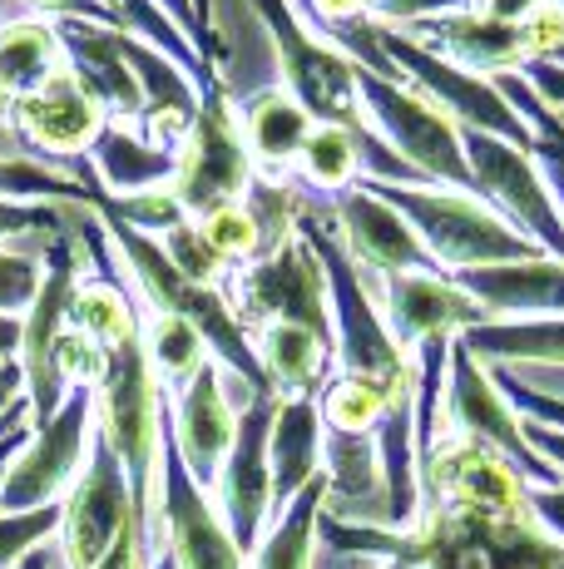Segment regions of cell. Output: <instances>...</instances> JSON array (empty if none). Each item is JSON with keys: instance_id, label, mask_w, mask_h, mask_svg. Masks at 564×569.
<instances>
[{"instance_id": "obj_39", "label": "cell", "mask_w": 564, "mask_h": 569, "mask_svg": "<svg viewBox=\"0 0 564 569\" xmlns=\"http://www.w3.org/2000/svg\"><path fill=\"white\" fill-rule=\"evenodd\" d=\"M491 377H495V387L505 391V401L525 416V421H540V426H550V431H564V391L535 387V381H525L520 371H510V367H491Z\"/></svg>"}, {"instance_id": "obj_47", "label": "cell", "mask_w": 564, "mask_h": 569, "mask_svg": "<svg viewBox=\"0 0 564 569\" xmlns=\"http://www.w3.org/2000/svg\"><path fill=\"white\" fill-rule=\"evenodd\" d=\"M520 421H525V416H520ZM525 441L564 476V431H550V426H540V421H525Z\"/></svg>"}, {"instance_id": "obj_26", "label": "cell", "mask_w": 564, "mask_h": 569, "mask_svg": "<svg viewBox=\"0 0 564 569\" xmlns=\"http://www.w3.org/2000/svg\"><path fill=\"white\" fill-rule=\"evenodd\" d=\"M268 466H273V516L292 506V496L322 476V411L318 397L278 401L273 436H268Z\"/></svg>"}, {"instance_id": "obj_28", "label": "cell", "mask_w": 564, "mask_h": 569, "mask_svg": "<svg viewBox=\"0 0 564 569\" xmlns=\"http://www.w3.org/2000/svg\"><path fill=\"white\" fill-rule=\"evenodd\" d=\"M70 70L56 36V20L46 16H20L10 26H0V90L6 100H20V94L40 90L50 74Z\"/></svg>"}, {"instance_id": "obj_11", "label": "cell", "mask_w": 564, "mask_h": 569, "mask_svg": "<svg viewBox=\"0 0 564 569\" xmlns=\"http://www.w3.org/2000/svg\"><path fill=\"white\" fill-rule=\"evenodd\" d=\"M441 426L495 446V451L510 456V461L525 470L530 486H564L560 470L525 441V421H520V411L505 401V391L495 387L491 367H485L461 337L451 342L446 391H441Z\"/></svg>"}, {"instance_id": "obj_43", "label": "cell", "mask_w": 564, "mask_h": 569, "mask_svg": "<svg viewBox=\"0 0 564 569\" xmlns=\"http://www.w3.org/2000/svg\"><path fill=\"white\" fill-rule=\"evenodd\" d=\"M530 516L564 545V486H530Z\"/></svg>"}, {"instance_id": "obj_20", "label": "cell", "mask_w": 564, "mask_h": 569, "mask_svg": "<svg viewBox=\"0 0 564 569\" xmlns=\"http://www.w3.org/2000/svg\"><path fill=\"white\" fill-rule=\"evenodd\" d=\"M119 46H124V60H129V70H134V80H139V94H144L139 134L154 139L159 149H173V154H179L183 134L193 129L199 104H203L199 80H193L189 70H179V64H173L164 50L149 46V40L129 36V30L119 36Z\"/></svg>"}, {"instance_id": "obj_31", "label": "cell", "mask_w": 564, "mask_h": 569, "mask_svg": "<svg viewBox=\"0 0 564 569\" xmlns=\"http://www.w3.org/2000/svg\"><path fill=\"white\" fill-rule=\"evenodd\" d=\"M495 90L510 100V109H515L520 119L530 124V134H535V163H540V173H545V189H550V199H555L560 208V218H564V124L555 119V109H550L545 100H540L535 90H530V80L520 70H510V74H495Z\"/></svg>"}, {"instance_id": "obj_9", "label": "cell", "mask_w": 564, "mask_h": 569, "mask_svg": "<svg viewBox=\"0 0 564 569\" xmlns=\"http://www.w3.org/2000/svg\"><path fill=\"white\" fill-rule=\"evenodd\" d=\"M94 446V387H70L64 407L46 426L30 431V441L16 451L0 486V516H26V510L60 506L70 486L80 480Z\"/></svg>"}, {"instance_id": "obj_14", "label": "cell", "mask_w": 564, "mask_h": 569, "mask_svg": "<svg viewBox=\"0 0 564 569\" xmlns=\"http://www.w3.org/2000/svg\"><path fill=\"white\" fill-rule=\"evenodd\" d=\"M10 119H16V129L50 163H60L64 173H74L80 183H90V189L100 193L94 169H90V159H84V154H90L94 134L104 129V119H110V114H104V104L80 84V74H74V70L50 74L40 90L10 100Z\"/></svg>"}, {"instance_id": "obj_13", "label": "cell", "mask_w": 564, "mask_h": 569, "mask_svg": "<svg viewBox=\"0 0 564 569\" xmlns=\"http://www.w3.org/2000/svg\"><path fill=\"white\" fill-rule=\"evenodd\" d=\"M134 525V496H129V476L110 451V441L94 426V446L84 461L80 480L70 486L60 506V560L64 569H94L104 555L114 550V540Z\"/></svg>"}, {"instance_id": "obj_49", "label": "cell", "mask_w": 564, "mask_h": 569, "mask_svg": "<svg viewBox=\"0 0 564 569\" xmlns=\"http://www.w3.org/2000/svg\"><path fill=\"white\" fill-rule=\"evenodd\" d=\"M16 569H64V560H60V545H56V540H46L40 550H30Z\"/></svg>"}, {"instance_id": "obj_42", "label": "cell", "mask_w": 564, "mask_h": 569, "mask_svg": "<svg viewBox=\"0 0 564 569\" xmlns=\"http://www.w3.org/2000/svg\"><path fill=\"white\" fill-rule=\"evenodd\" d=\"M94 569H154V560H149V540H144V530L139 525H129L124 535L114 540V550L104 555Z\"/></svg>"}, {"instance_id": "obj_40", "label": "cell", "mask_w": 564, "mask_h": 569, "mask_svg": "<svg viewBox=\"0 0 564 569\" xmlns=\"http://www.w3.org/2000/svg\"><path fill=\"white\" fill-rule=\"evenodd\" d=\"M475 0H372V20L382 26H396V30H411L421 20H436V16H451V10H471Z\"/></svg>"}, {"instance_id": "obj_44", "label": "cell", "mask_w": 564, "mask_h": 569, "mask_svg": "<svg viewBox=\"0 0 564 569\" xmlns=\"http://www.w3.org/2000/svg\"><path fill=\"white\" fill-rule=\"evenodd\" d=\"M525 80H530V90H535L545 104L564 109V60H535V64H525Z\"/></svg>"}, {"instance_id": "obj_22", "label": "cell", "mask_w": 564, "mask_h": 569, "mask_svg": "<svg viewBox=\"0 0 564 569\" xmlns=\"http://www.w3.org/2000/svg\"><path fill=\"white\" fill-rule=\"evenodd\" d=\"M465 292L481 302L485 322H530V317H564V262H495V268L455 272Z\"/></svg>"}, {"instance_id": "obj_18", "label": "cell", "mask_w": 564, "mask_h": 569, "mask_svg": "<svg viewBox=\"0 0 564 569\" xmlns=\"http://www.w3.org/2000/svg\"><path fill=\"white\" fill-rule=\"evenodd\" d=\"M372 292L392 337L406 352H416L431 337H461L485 322L481 302L446 272H396V278L376 282Z\"/></svg>"}, {"instance_id": "obj_41", "label": "cell", "mask_w": 564, "mask_h": 569, "mask_svg": "<svg viewBox=\"0 0 564 569\" xmlns=\"http://www.w3.org/2000/svg\"><path fill=\"white\" fill-rule=\"evenodd\" d=\"M292 6L302 10V20H308L318 36H328V30L372 16V0H292Z\"/></svg>"}, {"instance_id": "obj_32", "label": "cell", "mask_w": 564, "mask_h": 569, "mask_svg": "<svg viewBox=\"0 0 564 569\" xmlns=\"http://www.w3.org/2000/svg\"><path fill=\"white\" fill-rule=\"evenodd\" d=\"M144 352L164 391L189 387L193 371L209 362V342L183 317H169V312H144Z\"/></svg>"}, {"instance_id": "obj_12", "label": "cell", "mask_w": 564, "mask_h": 569, "mask_svg": "<svg viewBox=\"0 0 564 569\" xmlns=\"http://www.w3.org/2000/svg\"><path fill=\"white\" fill-rule=\"evenodd\" d=\"M159 560L173 569H248V555L233 545L219 506L183 470L169 426L159 446Z\"/></svg>"}, {"instance_id": "obj_10", "label": "cell", "mask_w": 564, "mask_h": 569, "mask_svg": "<svg viewBox=\"0 0 564 569\" xmlns=\"http://www.w3.org/2000/svg\"><path fill=\"white\" fill-rule=\"evenodd\" d=\"M461 149H465V163H471L475 199L491 203L545 258L564 262V218L555 199H550L535 154L520 144H505L495 134H475V129H461Z\"/></svg>"}, {"instance_id": "obj_37", "label": "cell", "mask_w": 564, "mask_h": 569, "mask_svg": "<svg viewBox=\"0 0 564 569\" xmlns=\"http://www.w3.org/2000/svg\"><path fill=\"white\" fill-rule=\"evenodd\" d=\"M40 282H46V258L20 253V248H0V317H26L36 302Z\"/></svg>"}, {"instance_id": "obj_38", "label": "cell", "mask_w": 564, "mask_h": 569, "mask_svg": "<svg viewBox=\"0 0 564 569\" xmlns=\"http://www.w3.org/2000/svg\"><path fill=\"white\" fill-rule=\"evenodd\" d=\"M60 535V506L26 510V516H0V569H16L30 550Z\"/></svg>"}, {"instance_id": "obj_36", "label": "cell", "mask_w": 564, "mask_h": 569, "mask_svg": "<svg viewBox=\"0 0 564 569\" xmlns=\"http://www.w3.org/2000/svg\"><path fill=\"white\" fill-rule=\"evenodd\" d=\"M94 208L100 213H110V218H119V223H129V228H139V233H149V238H164L169 228H179L183 218V208H179V199H173V189L164 183V189H144V193H129V199H94Z\"/></svg>"}, {"instance_id": "obj_52", "label": "cell", "mask_w": 564, "mask_h": 569, "mask_svg": "<svg viewBox=\"0 0 564 569\" xmlns=\"http://www.w3.org/2000/svg\"><path fill=\"white\" fill-rule=\"evenodd\" d=\"M382 569H411V565H401V560H382Z\"/></svg>"}, {"instance_id": "obj_29", "label": "cell", "mask_w": 564, "mask_h": 569, "mask_svg": "<svg viewBox=\"0 0 564 569\" xmlns=\"http://www.w3.org/2000/svg\"><path fill=\"white\" fill-rule=\"evenodd\" d=\"M322 500H328V476H318L302 496H292L288 510H278L258 550L248 555V569H318Z\"/></svg>"}, {"instance_id": "obj_1", "label": "cell", "mask_w": 564, "mask_h": 569, "mask_svg": "<svg viewBox=\"0 0 564 569\" xmlns=\"http://www.w3.org/2000/svg\"><path fill=\"white\" fill-rule=\"evenodd\" d=\"M318 545L356 560H401L411 569H564V545L530 510L421 506L406 530L346 525L322 516Z\"/></svg>"}, {"instance_id": "obj_55", "label": "cell", "mask_w": 564, "mask_h": 569, "mask_svg": "<svg viewBox=\"0 0 564 569\" xmlns=\"http://www.w3.org/2000/svg\"><path fill=\"white\" fill-rule=\"evenodd\" d=\"M550 6H560V10H564V0H550Z\"/></svg>"}, {"instance_id": "obj_54", "label": "cell", "mask_w": 564, "mask_h": 569, "mask_svg": "<svg viewBox=\"0 0 564 569\" xmlns=\"http://www.w3.org/2000/svg\"><path fill=\"white\" fill-rule=\"evenodd\" d=\"M154 569H173V565H169V560H159V565H154Z\"/></svg>"}, {"instance_id": "obj_45", "label": "cell", "mask_w": 564, "mask_h": 569, "mask_svg": "<svg viewBox=\"0 0 564 569\" xmlns=\"http://www.w3.org/2000/svg\"><path fill=\"white\" fill-rule=\"evenodd\" d=\"M154 6L164 10L173 26H179L183 36L193 40V50H199L203 60H209V36H203V26H199V10H193V0H154Z\"/></svg>"}, {"instance_id": "obj_51", "label": "cell", "mask_w": 564, "mask_h": 569, "mask_svg": "<svg viewBox=\"0 0 564 569\" xmlns=\"http://www.w3.org/2000/svg\"><path fill=\"white\" fill-rule=\"evenodd\" d=\"M16 352H20V322L0 317V362H16Z\"/></svg>"}, {"instance_id": "obj_3", "label": "cell", "mask_w": 564, "mask_h": 569, "mask_svg": "<svg viewBox=\"0 0 564 569\" xmlns=\"http://www.w3.org/2000/svg\"><path fill=\"white\" fill-rule=\"evenodd\" d=\"M223 298L238 322H243V332H253V327H263V322H292V327H308V332L332 342L328 272H322L318 253H312V243L302 233H292L282 248L243 262V268H228Z\"/></svg>"}, {"instance_id": "obj_2", "label": "cell", "mask_w": 564, "mask_h": 569, "mask_svg": "<svg viewBox=\"0 0 564 569\" xmlns=\"http://www.w3.org/2000/svg\"><path fill=\"white\" fill-rule=\"evenodd\" d=\"M372 189L406 218L411 233L421 238V248H426L431 262H436L446 278L471 272V268H495V262L545 258L530 238H520L515 228H510L491 203L475 199V193L436 189V183H372Z\"/></svg>"}, {"instance_id": "obj_5", "label": "cell", "mask_w": 564, "mask_h": 569, "mask_svg": "<svg viewBox=\"0 0 564 569\" xmlns=\"http://www.w3.org/2000/svg\"><path fill=\"white\" fill-rule=\"evenodd\" d=\"M273 40L278 80L318 124H366L356 100V64L302 20L292 0H248Z\"/></svg>"}, {"instance_id": "obj_46", "label": "cell", "mask_w": 564, "mask_h": 569, "mask_svg": "<svg viewBox=\"0 0 564 569\" xmlns=\"http://www.w3.org/2000/svg\"><path fill=\"white\" fill-rule=\"evenodd\" d=\"M545 6H550V0H475V10H481V16L510 20V26H525V20H535Z\"/></svg>"}, {"instance_id": "obj_15", "label": "cell", "mask_w": 564, "mask_h": 569, "mask_svg": "<svg viewBox=\"0 0 564 569\" xmlns=\"http://www.w3.org/2000/svg\"><path fill=\"white\" fill-rule=\"evenodd\" d=\"M322 208H328L346 258L356 262L366 288L396 278V272H441L426 248H421V238L411 233V223L366 179L352 183V189H342V193H332V199H322Z\"/></svg>"}, {"instance_id": "obj_21", "label": "cell", "mask_w": 564, "mask_h": 569, "mask_svg": "<svg viewBox=\"0 0 564 569\" xmlns=\"http://www.w3.org/2000/svg\"><path fill=\"white\" fill-rule=\"evenodd\" d=\"M60 50L70 60V70L80 74V84L104 104L110 119H124V124H139L144 114V94H139V80L124 60V46L119 26H94V20H56Z\"/></svg>"}, {"instance_id": "obj_48", "label": "cell", "mask_w": 564, "mask_h": 569, "mask_svg": "<svg viewBox=\"0 0 564 569\" xmlns=\"http://www.w3.org/2000/svg\"><path fill=\"white\" fill-rule=\"evenodd\" d=\"M26 401V377H20V362H0V421Z\"/></svg>"}, {"instance_id": "obj_27", "label": "cell", "mask_w": 564, "mask_h": 569, "mask_svg": "<svg viewBox=\"0 0 564 569\" xmlns=\"http://www.w3.org/2000/svg\"><path fill=\"white\" fill-rule=\"evenodd\" d=\"M461 342L485 367H564V317H530V322H481L461 332Z\"/></svg>"}, {"instance_id": "obj_8", "label": "cell", "mask_w": 564, "mask_h": 569, "mask_svg": "<svg viewBox=\"0 0 564 569\" xmlns=\"http://www.w3.org/2000/svg\"><path fill=\"white\" fill-rule=\"evenodd\" d=\"M100 218V213H94ZM84 278V243L80 233L60 238L46 253V282H40L30 312L20 317V377H26V401H30V426H46L64 407L70 381L60 371V337L70 332V298Z\"/></svg>"}, {"instance_id": "obj_35", "label": "cell", "mask_w": 564, "mask_h": 569, "mask_svg": "<svg viewBox=\"0 0 564 569\" xmlns=\"http://www.w3.org/2000/svg\"><path fill=\"white\" fill-rule=\"evenodd\" d=\"M193 223L203 228V238H209L213 253H219L228 268H243V262L263 258V233H258L253 213H248L243 203H228L209 218H193Z\"/></svg>"}, {"instance_id": "obj_34", "label": "cell", "mask_w": 564, "mask_h": 569, "mask_svg": "<svg viewBox=\"0 0 564 569\" xmlns=\"http://www.w3.org/2000/svg\"><path fill=\"white\" fill-rule=\"evenodd\" d=\"M159 248H164L169 262H173V268H179L189 282H199V288H223L228 262L213 253V243L203 238V228L193 223V218H183L179 228H169V233L159 238Z\"/></svg>"}, {"instance_id": "obj_19", "label": "cell", "mask_w": 564, "mask_h": 569, "mask_svg": "<svg viewBox=\"0 0 564 569\" xmlns=\"http://www.w3.org/2000/svg\"><path fill=\"white\" fill-rule=\"evenodd\" d=\"M322 476H328L322 516L386 530V476L372 431H328L322 426Z\"/></svg>"}, {"instance_id": "obj_23", "label": "cell", "mask_w": 564, "mask_h": 569, "mask_svg": "<svg viewBox=\"0 0 564 569\" xmlns=\"http://www.w3.org/2000/svg\"><path fill=\"white\" fill-rule=\"evenodd\" d=\"M233 109H238L243 144H248V154H253V169L263 173V179H292L298 159H302V144H308L318 119L292 100L282 84H268V90L238 100Z\"/></svg>"}, {"instance_id": "obj_4", "label": "cell", "mask_w": 564, "mask_h": 569, "mask_svg": "<svg viewBox=\"0 0 564 569\" xmlns=\"http://www.w3.org/2000/svg\"><path fill=\"white\" fill-rule=\"evenodd\" d=\"M356 100H362L366 124H372L426 183L455 189V193H475L471 163H465V149H461V129L431 100H421L406 80H386V74H372L356 64Z\"/></svg>"}, {"instance_id": "obj_17", "label": "cell", "mask_w": 564, "mask_h": 569, "mask_svg": "<svg viewBox=\"0 0 564 569\" xmlns=\"http://www.w3.org/2000/svg\"><path fill=\"white\" fill-rule=\"evenodd\" d=\"M164 426L179 446V461L183 470L193 476V486L203 496H213L219 486V470L233 451V436H238V407L228 401V387H223V367L203 362L193 371L189 387L179 391H164Z\"/></svg>"}, {"instance_id": "obj_53", "label": "cell", "mask_w": 564, "mask_h": 569, "mask_svg": "<svg viewBox=\"0 0 564 569\" xmlns=\"http://www.w3.org/2000/svg\"><path fill=\"white\" fill-rule=\"evenodd\" d=\"M0 114H10V100H6V90H0Z\"/></svg>"}, {"instance_id": "obj_50", "label": "cell", "mask_w": 564, "mask_h": 569, "mask_svg": "<svg viewBox=\"0 0 564 569\" xmlns=\"http://www.w3.org/2000/svg\"><path fill=\"white\" fill-rule=\"evenodd\" d=\"M318 569H382L376 560H356V555H332L318 545Z\"/></svg>"}, {"instance_id": "obj_16", "label": "cell", "mask_w": 564, "mask_h": 569, "mask_svg": "<svg viewBox=\"0 0 564 569\" xmlns=\"http://www.w3.org/2000/svg\"><path fill=\"white\" fill-rule=\"evenodd\" d=\"M273 416H278V397H258L248 411H238L233 451H228L219 486L209 496L243 555H253L258 540L268 535V525H273V466H268Z\"/></svg>"}, {"instance_id": "obj_6", "label": "cell", "mask_w": 564, "mask_h": 569, "mask_svg": "<svg viewBox=\"0 0 564 569\" xmlns=\"http://www.w3.org/2000/svg\"><path fill=\"white\" fill-rule=\"evenodd\" d=\"M376 40H382L386 60L396 64L401 80H406L421 100L436 104L455 129H475V134H495V139H505V144L535 149L530 124L510 109V100L495 90V80H485V74H475V70H461L446 54L426 50L421 40H411L406 30L382 26V20H376Z\"/></svg>"}, {"instance_id": "obj_30", "label": "cell", "mask_w": 564, "mask_h": 569, "mask_svg": "<svg viewBox=\"0 0 564 569\" xmlns=\"http://www.w3.org/2000/svg\"><path fill=\"white\" fill-rule=\"evenodd\" d=\"M100 208L94 203H26V199H0V248H20V253L46 258L60 238L80 233L94 223Z\"/></svg>"}, {"instance_id": "obj_24", "label": "cell", "mask_w": 564, "mask_h": 569, "mask_svg": "<svg viewBox=\"0 0 564 569\" xmlns=\"http://www.w3.org/2000/svg\"><path fill=\"white\" fill-rule=\"evenodd\" d=\"M258 352V367H263L268 387L278 391V401L288 397H318L328 387L332 367H338V347L328 337L308 332V327H292V322H263L248 332Z\"/></svg>"}, {"instance_id": "obj_33", "label": "cell", "mask_w": 564, "mask_h": 569, "mask_svg": "<svg viewBox=\"0 0 564 569\" xmlns=\"http://www.w3.org/2000/svg\"><path fill=\"white\" fill-rule=\"evenodd\" d=\"M0 199H26V203H94L100 193L80 183L64 169L46 163H0Z\"/></svg>"}, {"instance_id": "obj_25", "label": "cell", "mask_w": 564, "mask_h": 569, "mask_svg": "<svg viewBox=\"0 0 564 569\" xmlns=\"http://www.w3.org/2000/svg\"><path fill=\"white\" fill-rule=\"evenodd\" d=\"M90 169L104 199H129L144 189H164L173 179V149H159L154 139L139 134V124L124 119H104V129L90 144Z\"/></svg>"}, {"instance_id": "obj_7", "label": "cell", "mask_w": 564, "mask_h": 569, "mask_svg": "<svg viewBox=\"0 0 564 569\" xmlns=\"http://www.w3.org/2000/svg\"><path fill=\"white\" fill-rule=\"evenodd\" d=\"M253 154L238 129V109L228 100L219 80L203 84V104L193 129L183 134L179 154H173V199L189 218H209L228 203H243L248 183H253Z\"/></svg>"}]
</instances>
